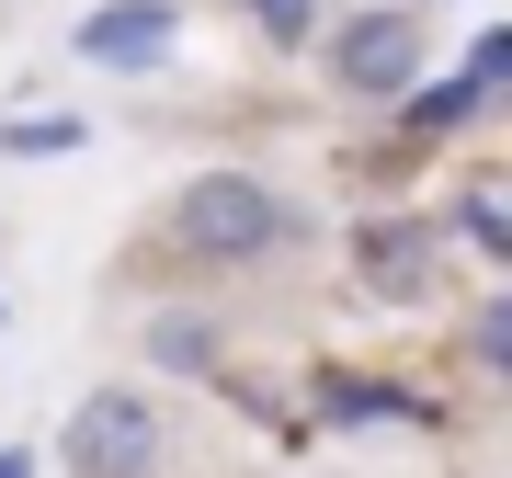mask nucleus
I'll return each mask as SVG.
<instances>
[{
	"label": "nucleus",
	"mask_w": 512,
	"mask_h": 478,
	"mask_svg": "<svg viewBox=\"0 0 512 478\" xmlns=\"http://www.w3.org/2000/svg\"><path fill=\"white\" fill-rule=\"evenodd\" d=\"M285 239H296V205L274 183H251V171H194V183L171 194V251L205 262V274H251Z\"/></svg>",
	"instance_id": "nucleus-1"
},
{
	"label": "nucleus",
	"mask_w": 512,
	"mask_h": 478,
	"mask_svg": "<svg viewBox=\"0 0 512 478\" xmlns=\"http://www.w3.org/2000/svg\"><path fill=\"white\" fill-rule=\"evenodd\" d=\"M160 456H171V422H160L148 387H92L69 410V433H57L69 478H160Z\"/></svg>",
	"instance_id": "nucleus-2"
},
{
	"label": "nucleus",
	"mask_w": 512,
	"mask_h": 478,
	"mask_svg": "<svg viewBox=\"0 0 512 478\" xmlns=\"http://www.w3.org/2000/svg\"><path fill=\"white\" fill-rule=\"evenodd\" d=\"M353 274H365L376 308H433L444 296V228L410 217V205H387V217L353 228Z\"/></svg>",
	"instance_id": "nucleus-4"
},
{
	"label": "nucleus",
	"mask_w": 512,
	"mask_h": 478,
	"mask_svg": "<svg viewBox=\"0 0 512 478\" xmlns=\"http://www.w3.org/2000/svg\"><path fill=\"white\" fill-rule=\"evenodd\" d=\"M262 46H319V0H228Z\"/></svg>",
	"instance_id": "nucleus-11"
},
{
	"label": "nucleus",
	"mask_w": 512,
	"mask_h": 478,
	"mask_svg": "<svg viewBox=\"0 0 512 478\" xmlns=\"http://www.w3.org/2000/svg\"><path fill=\"white\" fill-rule=\"evenodd\" d=\"M69 46L92 57V69H160L171 57V0H103Z\"/></svg>",
	"instance_id": "nucleus-6"
},
{
	"label": "nucleus",
	"mask_w": 512,
	"mask_h": 478,
	"mask_svg": "<svg viewBox=\"0 0 512 478\" xmlns=\"http://www.w3.org/2000/svg\"><path fill=\"white\" fill-rule=\"evenodd\" d=\"M0 478H35V456H23V444H0Z\"/></svg>",
	"instance_id": "nucleus-14"
},
{
	"label": "nucleus",
	"mask_w": 512,
	"mask_h": 478,
	"mask_svg": "<svg viewBox=\"0 0 512 478\" xmlns=\"http://www.w3.org/2000/svg\"><path fill=\"white\" fill-rule=\"evenodd\" d=\"M80 137H92L80 114H12V126H0V160H69Z\"/></svg>",
	"instance_id": "nucleus-10"
},
{
	"label": "nucleus",
	"mask_w": 512,
	"mask_h": 478,
	"mask_svg": "<svg viewBox=\"0 0 512 478\" xmlns=\"http://www.w3.org/2000/svg\"><path fill=\"white\" fill-rule=\"evenodd\" d=\"M478 114H490V92H478L467 69H456V80H410V92H399V137H410V148H444L456 126H478Z\"/></svg>",
	"instance_id": "nucleus-7"
},
{
	"label": "nucleus",
	"mask_w": 512,
	"mask_h": 478,
	"mask_svg": "<svg viewBox=\"0 0 512 478\" xmlns=\"http://www.w3.org/2000/svg\"><path fill=\"white\" fill-rule=\"evenodd\" d=\"M148 376H217V319L160 308V319H148Z\"/></svg>",
	"instance_id": "nucleus-8"
},
{
	"label": "nucleus",
	"mask_w": 512,
	"mask_h": 478,
	"mask_svg": "<svg viewBox=\"0 0 512 478\" xmlns=\"http://www.w3.org/2000/svg\"><path fill=\"white\" fill-rule=\"evenodd\" d=\"M308 410H319L330 433H365V422H387V433H421V422H433V399H421L410 376H365V365H319Z\"/></svg>",
	"instance_id": "nucleus-5"
},
{
	"label": "nucleus",
	"mask_w": 512,
	"mask_h": 478,
	"mask_svg": "<svg viewBox=\"0 0 512 478\" xmlns=\"http://www.w3.org/2000/svg\"><path fill=\"white\" fill-rule=\"evenodd\" d=\"M330 92L342 103H399L410 80H421V57H433V35H421V12H399V0H376V12H353V23H330Z\"/></svg>",
	"instance_id": "nucleus-3"
},
{
	"label": "nucleus",
	"mask_w": 512,
	"mask_h": 478,
	"mask_svg": "<svg viewBox=\"0 0 512 478\" xmlns=\"http://www.w3.org/2000/svg\"><path fill=\"white\" fill-rule=\"evenodd\" d=\"M467 80L501 103V80H512V23H478V46H467Z\"/></svg>",
	"instance_id": "nucleus-13"
},
{
	"label": "nucleus",
	"mask_w": 512,
	"mask_h": 478,
	"mask_svg": "<svg viewBox=\"0 0 512 478\" xmlns=\"http://www.w3.org/2000/svg\"><path fill=\"white\" fill-rule=\"evenodd\" d=\"M456 228H467V251L512 262V183H501V171H478V183L456 194Z\"/></svg>",
	"instance_id": "nucleus-9"
},
{
	"label": "nucleus",
	"mask_w": 512,
	"mask_h": 478,
	"mask_svg": "<svg viewBox=\"0 0 512 478\" xmlns=\"http://www.w3.org/2000/svg\"><path fill=\"white\" fill-rule=\"evenodd\" d=\"M467 376H478V387H501V376H512V308H501V296L467 319Z\"/></svg>",
	"instance_id": "nucleus-12"
}]
</instances>
